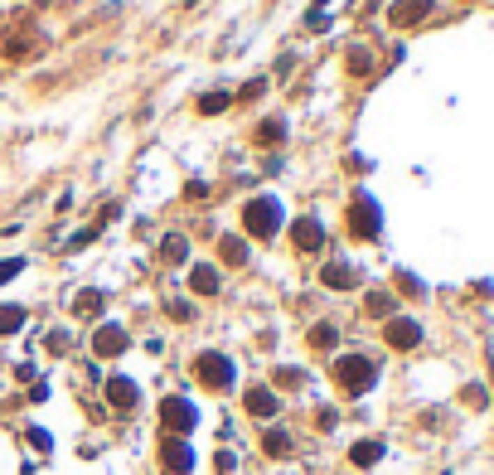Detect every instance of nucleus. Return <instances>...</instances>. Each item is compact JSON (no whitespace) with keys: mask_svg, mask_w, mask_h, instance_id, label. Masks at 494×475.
I'll use <instances>...</instances> for the list:
<instances>
[{"mask_svg":"<svg viewBox=\"0 0 494 475\" xmlns=\"http://www.w3.org/2000/svg\"><path fill=\"white\" fill-rule=\"evenodd\" d=\"M107 393H111V398H116L121 407H131V402H136V388H131L126 379H111V388H107Z\"/></svg>","mask_w":494,"mask_h":475,"instance_id":"nucleus-10","label":"nucleus"},{"mask_svg":"<svg viewBox=\"0 0 494 475\" xmlns=\"http://www.w3.org/2000/svg\"><path fill=\"white\" fill-rule=\"evenodd\" d=\"M267 451H272V456H286V451H291V442H286L281 432H272V437H267Z\"/></svg>","mask_w":494,"mask_h":475,"instance_id":"nucleus-13","label":"nucleus"},{"mask_svg":"<svg viewBox=\"0 0 494 475\" xmlns=\"http://www.w3.org/2000/svg\"><path fill=\"white\" fill-rule=\"evenodd\" d=\"M296 243H300V248H320V223H315V218L296 223Z\"/></svg>","mask_w":494,"mask_h":475,"instance_id":"nucleus-9","label":"nucleus"},{"mask_svg":"<svg viewBox=\"0 0 494 475\" xmlns=\"http://www.w3.org/2000/svg\"><path fill=\"white\" fill-rule=\"evenodd\" d=\"M325 282H330V286H349V267H330Z\"/></svg>","mask_w":494,"mask_h":475,"instance_id":"nucleus-17","label":"nucleus"},{"mask_svg":"<svg viewBox=\"0 0 494 475\" xmlns=\"http://www.w3.org/2000/svg\"><path fill=\"white\" fill-rule=\"evenodd\" d=\"M20 320H24V310H15V306H0V335L20 330Z\"/></svg>","mask_w":494,"mask_h":475,"instance_id":"nucleus-11","label":"nucleus"},{"mask_svg":"<svg viewBox=\"0 0 494 475\" xmlns=\"http://www.w3.org/2000/svg\"><path fill=\"white\" fill-rule=\"evenodd\" d=\"M15 272H20V262H5V267H0V282H10Z\"/></svg>","mask_w":494,"mask_h":475,"instance_id":"nucleus-20","label":"nucleus"},{"mask_svg":"<svg viewBox=\"0 0 494 475\" xmlns=\"http://www.w3.org/2000/svg\"><path fill=\"white\" fill-rule=\"evenodd\" d=\"M121 349H126V335H121L116 325L98 330V354H121Z\"/></svg>","mask_w":494,"mask_h":475,"instance_id":"nucleus-7","label":"nucleus"},{"mask_svg":"<svg viewBox=\"0 0 494 475\" xmlns=\"http://www.w3.org/2000/svg\"><path fill=\"white\" fill-rule=\"evenodd\" d=\"M160 417H165L170 432H190V427H194V407H190L185 398H170V402L160 407Z\"/></svg>","mask_w":494,"mask_h":475,"instance_id":"nucleus-4","label":"nucleus"},{"mask_svg":"<svg viewBox=\"0 0 494 475\" xmlns=\"http://www.w3.org/2000/svg\"><path fill=\"white\" fill-rule=\"evenodd\" d=\"M247 223H252V233L272 238V233L281 228V209H277V199H252V204H247Z\"/></svg>","mask_w":494,"mask_h":475,"instance_id":"nucleus-2","label":"nucleus"},{"mask_svg":"<svg viewBox=\"0 0 494 475\" xmlns=\"http://www.w3.org/2000/svg\"><path fill=\"white\" fill-rule=\"evenodd\" d=\"M199 379L208 383V388H228L233 383V364L223 354H199Z\"/></svg>","mask_w":494,"mask_h":475,"instance_id":"nucleus-3","label":"nucleus"},{"mask_svg":"<svg viewBox=\"0 0 494 475\" xmlns=\"http://www.w3.org/2000/svg\"><path fill=\"white\" fill-rule=\"evenodd\" d=\"M247 412L272 417V412H277V393H272V388H252V393H247Z\"/></svg>","mask_w":494,"mask_h":475,"instance_id":"nucleus-5","label":"nucleus"},{"mask_svg":"<svg viewBox=\"0 0 494 475\" xmlns=\"http://www.w3.org/2000/svg\"><path fill=\"white\" fill-rule=\"evenodd\" d=\"M194 286H199V291H218V277H213L208 267H199V272H194Z\"/></svg>","mask_w":494,"mask_h":475,"instance_id":"nucleus-14","label":"nucleus"},{"mask_svg":"<svg viewBox=\"0 0 494 475\" xmlns=\"http://www.w3.org/2000/svg\"><path fill=\"white\" fill-rule=\"evenodd\" d=\"M393 15H397V24H412V15H426V0H407V5H397Z\"/></svg>","mask_w":494,"mask_h":475,"instance_id":"nucleus-12","label":"nucleus"},{"mask_svg":"<svg viewBox=\"0 0 494 475\" xmlns=\"http://www.w3.org/2000/svg\"><path fill=\"white\" fill-rule=\"evenodd\" d=\"M223 257H228V262H242V257H247V252H242V243H238V238H233V243H228V238H223Z\"/></svg>","mask_w":494,"mask_h":475,"instance_id":"nucleus-15","label":"nucleus"},{"mask_svg":"<svg viewBox=\"0 0 494 475\" xmlns=\"http://www.w3.org/2000/svg\"><path fill=\"white\" fill-rule=\"evenodd\" d=\"M310 340H315V345H334V330H330V325H320V330H315Z\"/></svg>","mask_w":494,"mask_h":475,"instance_id":"nucleus-19","label":"nucleus"},{"mask_svg":"<svg viewBox=\"0 0 494 475\" xmlns=\"http://www.w3.org/2000/svg\"><path fill=\"white\" fill-rule=\"evenodd\" d=\"M165 257H170V262H180V257H185V243H180V238H170V243H165Z\"/></svg>","mask_w":494,"mask_h":475,"instance_id":"nucleus-18","label":"nucleus"},{"mask_svg":"<svg viewBox=\"0 0 494 475\" xmlns=\"http://www.w3.org/2000/svg\"><path fill=\"white\" fill-rule=\"evenodd\" d=\"M160 456H165V466H170L175 475H180V471H190V461H194L185 442H165V451H160Z\"/></svg>","mask_w":494,"mask_h":475,"instance_id":"nucleus-6","label":"nucleus"},{"mask_svg":"<svg viewBox=\"0 0 494 475\" xmlns=\"http://www.w3.org/2000/svg\"><path fill=\"white\" fill-rule=\"evenodd\" d=\"M334 379L344 383V393H364V388L373 383V364L359 359V354H344V359L334 364Z\"/></svg>","mask_w":494,"mask_h":475,"instance_id":"nucleus-1","label":"nucleus"},{"mask_svg":"<svg viewBox=\"0 0 494 475\" xmlns=\"http://www.w3.org/2000/svg\"><path fill=\"white\" fill-rule=\"evenodd\" d=\"M354 461H359V466H369V461H378V446H373V442H364V446L354 451Z\"/></svg>","mask_w":494,"mask_h":475,"instance_id":"nucleus-16","label":"nucleus"},{"mask_svg":"<svg viewBox=\"0 0 494 475\" xmlns=\"http://www.w3.org/2000/svg\"><path fill=\"white\" fill-rule=\"evenodd\" d=\"M388 340H393L397 349L417 345V325H412V320H393V325H388Z\"/></svg>","mask_w":494,"mask_h":475,"instance_id":"nucleus-8","label":"nucleus"}]
</instances>
